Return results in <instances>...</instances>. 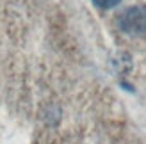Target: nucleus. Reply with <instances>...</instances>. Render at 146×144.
Instances as JSON below:
<instances>
[{
  "label": "nucleus",
  "mask_w": 146,
  "mask_h": 144,
  "mask_svg": "<svg viewBox=\"0 0 146 144\" xmlns=\"http://www.w3.org/2000/svg\"><path fill=\"white\" fill-rule=\"evenodd\" d=\"M119 25L128 34H144L146 32V9L144 7H130L121 14Z\"/></svg>",
  "instance_id": "f257e3e1"
},
{
  "label": "nucleus",
  "mask_w": 146,
  "mask_h": 144,
  "mask_svg": "<svg viewBox=\"0 0 146 144\" xmlns=\"http://www.w3.org/2000/svg\"><path fill=\"white\" fill-rule=\"evenodd\" d=\"M93 2L98 7H102V9H109V7H114L119 0H93Z\"/></svg>",
  "instance_id": "f03ea898"
}]
</instances>
